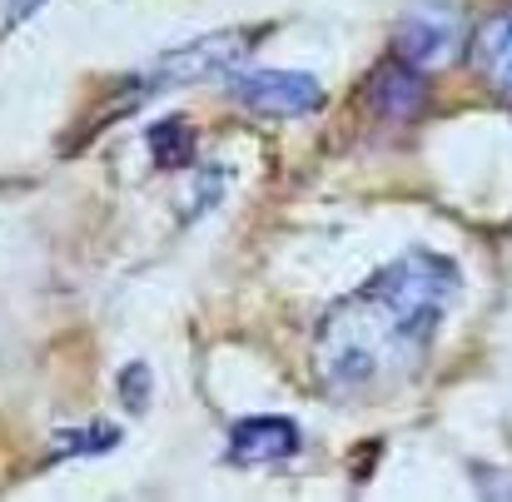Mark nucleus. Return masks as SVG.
<instances>
[{"instance_id": "obj_1", "label": "nucleus", "mask_w": 512, "mask_h": 502, "mask_svg": "<svg viewBox=\"0 0 512 502\" xmlns=\"http://www.w3.org/2000/svg\"><path fill=\"white\" fill-rule=\"evenodd\" d=\"M463 299V269L448 254L408 249L368 284L343 294L314 334V373L334 398H373L408 383Z\"/></svg>"}, {"instance_id": "obj_2", "label": "nucleus", "mask_w": 512, "mask_h": 502, "mask_svg": "<svg viewBox=\"0 0 512 502\" xmlns=\"http://www.w3.org/2000/svg\"><path fill=\"white\" fill-rule=\"evenodd\" d=\"M264 25H244V30H219V35H204V40H189L170 55H160L150 70L130 75V100L125 105H140L160 90H179V85H194V80H209V75H224L234 70V60H244L254 50V35Z\"/></svg>"}, {"instance_id": "obj_3", "label": "nucleus", "mask_w": 512, "mask_h": 502, "mask_svg": "<svg viewBox=\"0 0 512 502\" xmlns=\"http://www.w3.org/2000/svg\"><path fill=\"white\" fill-rule=\"evenodd\" d=\"M234 105L259 120H304L324 110V85L309 70H249L229 85Z\"/></svg>"}, {"instance_id": "obj_4", "label": "nucleus", "mask_w": 512, "mask_h": 502, "mask_svg": "<svg viewBox=\"0 0 512 502\" xmlns=\"http://www.w3.org/2000/svg\"><path fill=\"white\" fill-rule=\"evenodd\" d=\"M363 100H368V110H373L383 125H408V120H418L423 105H428V80H423L418 65H408V60L393 55V60L373 65V75H368V85H363Z\"/></svg>"}, {"instance_id": "obj_5", "label": "nucleus", "mask_w": 512, "mask_h": 502, "mask_svg": "<svg viewBox=\"0 0 512 502\" xmlns=\"http://www.w3.org/2000/svg\"><path fill=\"white\" fill-rule=\"evenodd\" d=\"M299 448H304L299 423L274 418V413L239 418V423L229 428V463H234V468H274V463H289Z\"/></svg>"}, {"instance_id": "obj_6", "label": "nucleus", "mask_w": 512, "mask_h": 502, "mask_svg": "<svg viewBox=\"0 0 512 502\" xmlns=\"http://www.w3.org/2000/svg\"><path fill=\"white\" fill-rule=\"evenodd\" d=\"M458 40H463V25L453 10H413L398 35H393V55L418 65V70H433V65H448L458 55Z\"/></svg>"}, {"instance_id": "obj_7", "label": "nucleus", "mask_w": 512, "mask_h": 502, "mask_svg": "<svg viewBox=\"0 0 512 502\" xmlns=\"http://www.w3.org/2000/svg\"><path fill=\"white\" fill-rule=\"evenodd\" d=\"M468 60H473L478 80L512 110V5L508 10H493L468 35Z\"/></svg>"}, {"instance_id": "obj_8", "label": "nucleus", "mask_w": 512, "mask_h": 502, "mask_svg": "<svg viewBox=\"0 0 512 502\" xmlns=\"http://www.w3.org/2000/svg\"><path fill=\"white\" fill-rule=\"evenodd\" d=\"M120 438H125V433H120L115 423H85V428H65V433H55V443H50V463L110 453V448H120Z\"/></svg>"}, {"instance_id": "obj_9", "label": "nucleus", "mask_w": 512, "mask_h": 502, "mask_svg": "<svg viewBox=\"0 0 512 502\" xmlns=\"http://www.w3.org/2000/svg\"><path fill=\"white\" fill-rule=\"evenodd\" d=\"M150 150H155V160L165 169H179L194 160V130L179 120V115H170V120H160L155 130H150Z\"/></svg>"}, {"instance_id": "obj_10", "label": "nucleus", "mask_w": 512, "mask_h": 502, "mask_svg": "<svg viewBox=\"0 0 512 502\" xmlns=\"http://www.w3.org/2000/svg\"><path fill=\"white\" fill-rule=\"evenodd\" d=\"M120 393H125L130 408H145V403H150V368H145V363L125 368V373H120Z\"/></svg>"}]
</instances>
